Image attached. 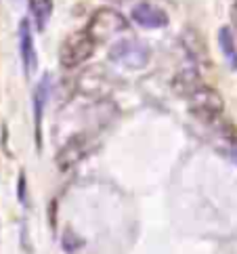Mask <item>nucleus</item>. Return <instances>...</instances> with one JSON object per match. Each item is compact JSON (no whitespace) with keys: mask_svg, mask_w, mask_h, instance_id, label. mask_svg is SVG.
<instances>
[{"mask_svg":"<svg viewBox=\"0 0 237 254\" xmlns=\"http://www.w3.org/2000/svg\"><path fill=\"white\" fill-rule=\"evenodd\" d=\"M126 28H128V21H126L118 11H114V8H99V11L90 17L86 32H88L90 38L99 44V42L114 38V36L124 32Z\"/></svg>","mask_w":237,"mask_h":254,"instance_id":"obj_1","label":"nucleus"},{"mask_svg":"<svg viewBox=\"0 0 237 254\" xmlns=\"http://www.w3.org/2000/svg\"><path fill=\"white\" fill-rule=\"evenodd\" d=\"M109 59L126 69H143L149 63V47L136 38H126L114 44Z\"/></svg>","mask_w":237,"mask_h":254,"instance_id":"obj_2","label":"nucleus"},{"mask_svg":"<svg viewBox=\"0 0 237 254\" xmlns=\"http://www.w3.org/2000/svg\"><path fill=\"white\" fill-rule=\"evenodd\" d=\"M95 47H97V42L90 38L86 30L71 34L69 38L61 44V51H59L61 65L67 67V69H74V67L82 65V63L95 53Z\"/></svg>","mask_w":237,"mask_h":254,"instance_id":"obj_3","label":"nucleus"},{"mask_svg":"<svg viewBox=\"0 0 237 254\" xmlns=\"http://www.w3.org/2000/svg\"><path fill=\"white\" fill-rule=\"evenodd\" d=\"M189 110L195 114L202 122H214L223 114V97L212 90L210 86H197L193 93H189Z\"/></svg>","mask_w":237,"mask_h":254,"instance_id":"obj_4","label":"nucleus"},{"mask_svg":"<svg viewBox=\"0 0 237 254\" xmlns=\"http://www.w3.org/2000/svg\"><path fill=\"white\" fill-rule=\"evenodd\" d=\"M95 147V139L88 137V134H78V137H71L65 145L61 147V151L57 153V166L59 170H69L74 168L78 162H82Z\"/></svg>","mask_w":237,"mask_h":254,"instance_id":"obj_5","label":"nucleus"},{"mask_svg":"<svg viewBox=\"0 0 237 254\" xmlns=\"http://www.w3.org/2000/svg\"><path fill=\"white\" fill-rule=\"evenodd\" d=\"M76 88L80 95L90 97V99H103L112 93V80L101 67H88L80 74Z\"/></svg>","mask_w":237,"mask_h":254,"instance_id":"obj_6","label":"nucleus"},{"mask_svg":"<svg viewBox=\"0 0 237 254\" xmlns=\"http://www.w3.org/2000/svg\"><path fill=\"white\" fill-rule=\"evenodd\" d=\"M132 19L141 25V28H149V30H158L164 28L168 23V15L158 8L156 4L149 2H141L132 8Z\"/></svg>","mask_w":237,"mask_h":254,"instance_id":"obj_7","label":"nucleus"},{"mask_svg":"<svg viewBox=\"0 0 237 254\" xmlns=\"http://www.w3.org/2000/svg\"><path fill=\"white\" fill-rule=\"evenodd\" d=\"M51 76H42L34 90V118H36V143L38 147H42V114L51 99Z\"/></svg>","mask_w":237,"mask_h":254,"instance_id":"obj_8","label":"nucleus"},{"mask_svg":"<svg viewBox=\"0 0 237 254\" xmlns=\"http://www.w3.org/2000/svg\"><path fill=\"white\" fill-rule=\"evenodd\" d=\"M19 51H21V61H23V69L30 76L36 69V49H34V38H32V30L30 23L21 21L19 25Z\"/></svg>","mask_w":237,"mask_h":254,"instance_id":"obj_9","label":"nucleus"},{"mask_svg":"<svg viewBox=\"0 0 237 254\" xmlns=\"http://www.w3.org/2000/svg\"><path fill=\"white\" fill-rule=\"evenodd\" d=\"M218 44H221V51L227 63H229V67L237 69V47H235V36L231 28H221V32H218Z\"/></svg>","mask_w":237,"mask_h":254,"instance_id":"obj_10","label":"nucleus"},{"mask_svg":"<svg viewBox=\"0 0 237 254\" xmlns=\"http://www.w3.org/2000/svg\"><path fill=\"white\" fill-rule=\"evenodd\" d=\"M30 13L36 21V28L44 30L53 15V0H30Z\"/></svg>","mask_w":237,"mask_h":254,"instance_id":"obj_11","label":"nucleus"},{"mask_svg":"<svg viewBox=\"0 0 237 254\" xmlns=\"http://www.w3.org/2000/svg\"><path fill=\"white\" fill-rule=\"evenodd\" d=\"M19 199L25 202V177L23 175L19 177Z\"/></svg>","mask_w":237,"mask_h":254,"instance_id":"obj_12","label":"nucleus"},{"mask_svg":"<svg viewBox=\"0 0 237 254\" xmlns=\"http://www.w3.org/2000/svg\"><path fill=\"white\" fill-rule=\"evenodd\" d=\"M231 21H233V28H235V36H237V4L233 6V11H231Z\"/></svg>","mask_w":237,"mask_h":254,"instance_id":"obj_13","label":"nucleus"}]
</instances>
